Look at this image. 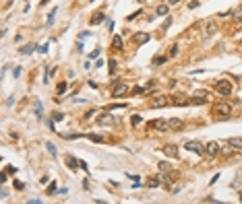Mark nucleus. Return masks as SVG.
<instances>
[{
    "mask_svg": "<svg viewBox=\"0 0 242 204\" xmlns=\"http://www.w3.org/2000/svg\"><path fill=\"white\" fill-rule=\"evenodd\" d=\"M230 114H232V107H230L228 103H215L211 107V115H217L219 120L230 118Z\"/></svg>",
    "mask_w": 242,
    "mask_h": 204,
    "instance_id": "nucleus-1",
    "label": "nucleus"
},
{
    "mask_svg": "<svg viewBox=\"0 0 242 204\" xmlns=\"http://www.w3.org/2000/svg\"><path fill=\"white\" fill-rule=\"evenodd\" d=\"M213 91L219 93V95H223V97H230V95H232V83L226 80V79H219L217 83L213 85Z\"/></svg>",
    "mask_w": 242,
    "mask_h": 204,
    "instance_id": "nucleus-2",
    "label": "nucleus"
},
{
    "mask_svg": "<svg viewBox=\"0 0 242 204\" xmlns=\"http://www.w3.org/2000/svg\"><path fill=\"white\" fill-rule=\"evenodd\" d=\"M147 126L151 130H157V132H170V122L168 120H151Z\"/></svg>",
    "mask_w": 242,
    "mask_h": 204,
    "instance_id": "nucleus-3",
    "label": "nucleus"
},
{
    "mask_svg": "<svg viewBox=\"0 0 242 204\" xmlns=\"http://www.w3.org/2000/svg\"><path fill=\"white\" fill-rule=\"evenodd\" d=\"M184 149L190 150V153H197V155H205V145L199 142V140H188L186 145H184Z\"/></svg>",
    "mask_w": 242,
    "mask_h": 204,
    "instance_id": "nucleus-4",
    "label": "nucleus"
},
{
    "mask_svg": "<svg viewBox=\"0 0 242 204\" xmlns=\"http://www.w3.org/2000/svg\"><path fill=\"white\" fill-rule=\"evenodd\" d=\"M172 101L166 97V95H157V97H153V99L149 101V107H166V105H170Z\"/></svg>",
    "mask_w": 242,
    "mask_h": 204,
    "instance_id": "nucleus-5",
    "label": "nucleus"
},
{
    "mask_svg": "<svg viewBox=\"0 0 242 204\" xmlns=\"http://www.w3.org/2000/svg\"><path fill=\"white\" fill-rule=\"evenodd\" d=\"M97 124L99 126H114L116 118H114V114H102V115H97Z\"/></svg>",
    "mask_w": 242,
    "mask_h": 204,
    "instance_id": "nucleus-6",
    "label": "nucleus"
},
{
    "mask_svg": "<svg viewBox=\"0 0 242 204\" xmlns=\"http://www.w3.org/2000/svg\"><path fill=\"white\" fill-rule=\"evenodd\" d=\"M219 150H222V149H219V145L215 142V140H211V142H207V145H205V153H207L209 157H217Z\"/></svg>",
    "mask_w": 242,
    "mask_h": 204,
    "instance_id": "nucleus-7",
    "label": "nucleus"
},
{
    "mask_svg": "<svg viewBox=\"0 0 242 204\" xmlns=\"http://www.w3.org/2000/svg\"><path fill=\"white\" fill-rule=\"evenodd\" d=\"M149 39H151V35H149L147 31H139V33H135V35H133V41H135L137 45H141V43H147Z\"/></svg>",
    "mask_w": 242,
    "mask_h": 204,
    "instance_id": "nucleus-8",
    "label": "nucleus"
},
{
    "mask_svg": "<svg viewBox=\"0 0 242 204\" xmlns=\"http://www.w3.org/2000/svg\"><path fill=\"white\" fill-rule=\"evenodd\" d=\"M162 150H163L166 157H170V159H176V157H178V146L176 145H163Z\"/></svg>",
    "mask_w": 242,
    "mask_h": 204,
    "instance_id": "nucleus-9",
    "label": "nucleus"
},
{
    "mask_svg": "<svg viewBox=\"0 0 242 204\" xmlns=\"http://www.w3.org/2000/svg\"><path fill=\"white\" fill-rule=\"evenodd\" d=\"M129 85H122V83H118V85L114 87V91H112V97H122V95H126L129 93Z\"/></svg>",
    "mask_w": 242,
    "mask_h": 204,
    "instance_id": "nucleus-10",
    "label": "nucleus"
},
{
    "mask_svg": "<svg viewBox=\"0 0 242 204\" xmlns=\"http://www.w3.org/2000/svg\"><path fill=\"white\" fill-rule=\"evenodd\" d=\"M168 122H170V130H174V132H180V130L184 128V122L178 120V118H172V120H168Z\"/></svg>",
    "mask_w": 242,
    "mask_h": 204,
    "instance_id": "nucleus-11",
    "label": "nucleus"
},
{
    "mask_svg": "<svg viewBox=\"0 0 242 204\" xmlns=\"http://www.w3.org/2000/svg\"><path fill=\"white\" fill-rule=\"evenodd\" d=\"M228 145L232 146L234 150H240V149H242V138H240V136H234V138H228Z\"/></svg>",
    "mask_w": 242,
    "mask_h": 204,
    "instance_id": "nucleus-12",
    "label": "nucleus"
},
{
    "mask_svg": "<svg viewBox=\"0 0 242 204\" xmlns=\"http://www.w3.org/2000/svg\"><path fill=\"white\" fill-rule=\"evenodd\" d=\"M190 103V99H188L186 95H176L172 99V105H188Z\"/></svg>",
    "mask_w": 242,
    "mask_h": 204,
    "instance_id": "nucleus-13",
    "label": "nucleus"
},
{
    "mask_svg": "<svg viewBox=\"0 0 242 204\" xmlns=\"http://www.w3.org/2000/svg\"><path fill=\"white\" fill-rule=\"evenodd\" d=\"M155 15H159V17H170V4H159L157 8H155Z\"/></svg>",
    "mask_w": 242,
    "mask_h": 204,
    "instance_id": "nucleus-14",
    "label": "nucleus"
},
{
    "mask_svg": "<svg viewBox=\"0 0 242 204\" xmlns=\"http://www.w3.org/2000/svg\"><path fill=\"white\" fill-rule=\"evenodd\" d=\"M157 186H162V177H147V188H157Z\"/></svg>",
    "mask_w": 242,
    "mask_h": 204,
    "instance_id": "nucleus-15",
    "label": "nucleus"
},
{
    "mask_svg": "<svg viewBox=\"0 0 242 204\" xmlns=\"http://www.w3.org/2000/svg\"><path fill=\"white\" fill-rule=\"evenodd\" d=\"M217 31V25L213 23V21H207V25H205V35H211Z\"/></svg>",
    "mask_w": 242,
    "mask_h": 204,
    "instance_id": "nucleus-16",
    "label": "nucleus"
},
{
    "mask_svg": "<svg viewBox=\"0 0 242 204\" xmlns=\"http://www.w3.org/2000/svg\"><path fill=\"white\" fill-rule=\"evenodd\" d=\"M112 48L114 50H122V37L120 35H114L112 37Z\"/></svg>",
    "mask_w": 242,
    "mask_h": 204,
    "instance_id": "nucleus-17",
    "label": "nucleus"
},
{
    "mask_svg": "<svg viewBox=\"0 0 242 204\" xmlns=\"http://www.w3.org/2000/svg\"><path fill=\"white\" fill-rule=\"evenodd\" d=\"M106 21V15L104 13H97L95 17H91V25H99V23H104Z\"/></svg>",
    "mask_w": 242,
    "mask_h": 204,
    "instance_id": "nucleus-18",
    "label": "nucleus"
},
{
    "mask_svg": "<svg viewBox=\"0 0 242 204\" xmlns=\"http://www.w3.org/2000/svg\"><path fill=\"white\" fill-rule=\"evenodd\" d=\"M166 62H168V56H162V54H159V56H155V58H153V64L155 66H162V64H166Z\"/></svg>",
    "mask_w": 242,
    "mask_h": 204,
    "instance_id": "nucleus-19",
    "label": "nucleus"
},
{
    "mask_svg": "<svg viewBox=\"0 0 242 204\" xmlns=\"http://www.w3.org/2000/svg\"><path fill=\"white\" fill-rule=\"evenodd\" d=\"M35 48H37L35 43H27L25 48H21V54H31V52H35Z\"/></svg>",
    "mask_w": 242,
    "mask_h": 204,
    "instance_id": "nucleus-20",
    "label": "nucleus"
},
{
    "mask_svg": "<svg viewBox=\"0 0 242 204\" xmlns=\"http://www.w3.org/2000/svg\"><path fill=\"white\" fill-rule=\"evenodd\" d=\"M205 101H207V99H205V97H199V95H195L193 99H190V103H195V105H203V103H205Z\"/></svg>",
    "mask_w": 242,
    "mask_h": 204,
    "instance_id": "nucleus-21",
    "label": "nucleus"
},
{
    "mask_svg": "<svg viewBox=\"0 0 242 204\" xmlns=\"http://www.w3.org/2000/svg\"><path fill=\"white\" fill-rule=\"evenodd\" d=\"M157 167H159V171H163V173H168V171H170V163H163V161L157 163Z\"/></svg>",
    "mask_w": 242,
    "mask_h": 204,
    "instance_id": "nucleus-22",
    "label": "nucleus"
},
{
    "mask_svg": "<svg viewBox=\"0 0 242 204\" xmlns=\"http://www.w3.org/2000/svg\"><path fill=\"white\" fill-rule=\"evenodd\" d=\"M87 138L91 140V142H102V140H104V138H102V136H99V134H89Z\"/></svg>",
    "mask_w": 242,
    "mask_h": 204,
    "instance_id": "nucleus-23",
    "label": "nucleus"
},
{
    "mask_svg": "<svg viewBox=\"0 0 242 204\" xmlns=\"http://www.w3.org/2000/svg\"><path fill=\"white\" fill-rule=\"evenodd\" d=\"M108 64H110V74H114V70H116V66H118V62H116V60H110V62H108Z\"/></svg>",
    "mask_w": 242,
    "mask_h": 204,
    "instance_id": "nucleus-24",
    "label": "nucleus"
},
{
    "mask_svg": "<svg viewBox=\"0 0 242 204\" xmlns=\"http://www.w3.org/2000/svg\"><path fill=\"white\" fill-rule=\"evenodd\" d=\"M52 120H54V122H60V120H64V114H60V111H54Z\"/></svg>",
    "mask_w": 242,
    "mask_h": 204,
    "instance_id": "nucleus-25",
    "label": "nucleus"
},
{
    "mask_svg": "<svg viewBox=\"0 0 242 204\" xmlns=\"http://www.w3.org/2000/svg\"><path fill=\"white\" fill-rule=\"evenodd\" d=\"M126 107V103H114V105H110L108 110H124Z\"/></svg>",
    "mask_w": 242,
    "mask_h": 204,
    "instance_id": "nucleus-26",
    "label": "nucleus"
},
{
    "mask_svg": "<svg viewBox=\"0 0 242 204\" xmlns=\"http://www.w3.org/2000/svg\"><path fill=\"white\" fill-rule=\"evenodd\" d=\"M66 89H69V85H66V80H64V83H58V93H64Z\"/></svg>",
    "mask_w": 242,
    "mask_h": 204,
    "instance_id": "nucleus-27",
    "label": "nucleus"
},
{
    "mask_svg": "<svg viewBox=\"0 0 242 204\" xmlns=\"http://www.w3.org/2000/svg\"><path fill=\"white\" fill-rule=\"evenodd\" d=\"M145 91H147L145 87H135V89H133V93H135V95H143Z\"/></svg>",
    "mask_w": 242,
    "mask_h": 204,
    "instance_id": "nucleus-28",
    "label": "nucleus"
},
{
    "mask_svg": "<svg viewBox=\"0 0 242 204\" xmlns=\"http://www.w3.org/2000/svg\"><path fill=\"white\" fill-rule=\"evenodd\" d=\"M139 15H143V13H141V10H135L133 15H129V17H126V21H133V19H137Z\"/></svg>",
    "mask_w": 242,
    "mask_h": 204,
    "instance_id": "nucleus-29",
    "label": "nucleus"
},
{
    "mask_svg": "<svg viewBox=\"0 0 242 204\" xmlns=\"http://www.w3.org/2000/svg\"><path fill=\"white\" fill-rule=\"evenodd\" d=\"M234 21H236V23H238V21H242V8L234 13Z\"/></svg>",
    "mask_w": 242,
    "mask_h": 204,
    "instance_id": "nucleus-30",
    "label": "nucleus"
},
{
    "mask_svg": "<svg viewBox=\"0 0 242 204\" xmlns=\"http://www.w3.org/2000/svg\"><path fill=\"white\" fill-rule=\"evenodd\" d=\"M130 122H133V126H139V124H141V115H133Z\"/></svg>",
    "mask_w": 242,
    "mask_h": 204,
    "instance_id": "nucleus-31",
    "label": "nucleus"
},
{
    "mask_svg": "<svg viewBox=\"0 0 242 204\" xmlns=\"http://www.w3.org/2000/svg\"><path fill=\"white\" fill-rule=\"evenodd\" d=\"M48 150H50V155H52V157H56V149H54V145H52V142H48Z\"/></svg>",
    "mask_w": 242,
    "mask_h": 204,
    "instance_id": "nucleus-32",
    "label": "nucleus"
},
{
    "mask_svg": "<svg viewBox=\"0 0 242 204\" xmlns=\"http://www.w3.org/2000/svg\"><path fill=\"white\" fill-rule=\"evenodd\" d=\"M170 25H172V19L168 17V19H166V23H163V27H162V31H166V29H168Z\"/></svg>",
    "mask_w": 242,
    "mask_h": 204,
    "instance_id": "nucleus-33",
    "label": "nucleus"
},
{
    "mask_svg": "<svg viewBox=\"0 0 242 204\" xmlns=\"http://www.w3.org/2000/svg\"><path fill=\"white\" fill-rule=\"evenodd\" d=\"M99 54H102V50H99V48H97V50H93V52H91V54H89V58H97Z\"/></svg>",
    "mask_w": 242,
    "mask_h": 204,
    "instance_id": "nucleus-34",
    "label": "nucleus"
},
{
    "mask_svg": "<svg viewBox=\"0 0 242 204\" xmlns=\"http://www.w3.org/2000/svg\"><path fill=\"white\" fill-rule=\"evenodd\" d=\"M176 54H178V45H176V43H174V45H172V48H170V56H176Z\"/></svg>",
    "mask_w": 242,
    "mask_h": 204,
    "instance_id": "nucleus-35",
    "label": "nucleus"
},
{
    "mask_svg": "<svg viewBox=\"0 0 242 204\" xmlns=\"http://www.w3.org/2000/svg\"><path fill=\"white\" fill-rule=\"evenodd\" d=\"M48 192H50V194H54V192H56V184H54V181H52V184H50V188H48Z\"/></svg>",
    "mask_w": 242,
    "mask_h": 204,
    "instance_id": "nucleus-36",
    "label": "nucleus"
},
{
    "mask_svg": "<svg viewBox=\"0 0 242 204\" xmlns=\"http://www.w3.org/2000/svg\"><path fill=\"white\" fill-rule=\"evenodd\" d=\"M35 115H41V105L35 103Z\"/></svg>",
    "mask_w": 242,
    "mask_h": 204,
    "instance_id": "nucleus-37",
    "label": "nucleus"
},
{
    "mask_svg": "<svg viewBox=\"0 0 242 204\" xmlns=\"http://www.w3.org/2000/svg\"><path fill=\"white\" fill-rule=\"evenodd\" d=\"M6 181V171H2V173H0V184H4Z\"/></svg>",
    "mask_w": 242,
    "mask_h": 204,
    "instance_id": "nucleus-38",
    "label": "nucleus"
},
{
    "mask_svg": "<svg viewBox=\"0 0 242 204\" xmlns=\"http://www.w3.org/2000/svg\"><path fill=\"white\" fill-rule=\"evenodd\" d=\"M195 6H199L197 0H193V2H188V8H195Z\"/></svg>",
    "mask_w": 242,
    "mask_h": 204,
    "instance_id": "nucleus-39",
    "label": "nucleus"
},
{
    "mask_svg": "<svg viewBox=\"0 0 242 204\" xmlns=\"http://www.w3.org/2000/svg\"><path fill=\"white\" fill-rule=\"evenodd\" d=\"M15 188H17V190H23V188H25V186H23V184H21V181H15Z\"/></svg>",
    "mask_w": 242,
    "mask_h": 204,
    "instance_id": "nucleus-40",
    "label": "nucleus"
},
{
    "mask_svg": "<svg viewBox=\"0 0 242 204\" xmlns=\"http://www.w3.org/2000/svg\"><path fill=\"white\" fill-rule=\"evenodd\" d=\"M180 0H168V4H178Z\"/></svg>",
    "mask_w": 242,
    "mask_h": 204,
    "instance_id": "nucleus-41",
    "label": "nucleus"
},
{
    "mask_svg": "<svg viewBox=\"0 0 242 204\" xmlns=\"http://www.w3.org/2000/svg\"><path fill=\"white\" fill-rule=\"evenodd\" d=\"M137 2H141V4H143V2H147V0H137Z\"/></svg>",
    "mask_w": 242,
    "mask_h": 204,
    "instance_id": "nucleus-42",
    "label": "nucleus"
},
{
    "mask_svg": "<svg viewBox=\"0 0 242 204\" xmlns=\"http://www.w3.org/2000/svg\"><path fill=\"white\" fill-rule=\"evenodd\" d=\"M46 2H48V0H41V4H46Z\"/></svg>",
    "mask_w": 242,
    "mask_h": 204,
    "instance_id": "nucleus-43",
    "label": "nucleus"
}]
</instances>
